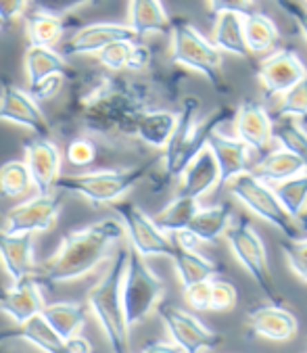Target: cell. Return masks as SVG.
Instances as JSON below:
<instances>
[{
    "instance_id": "6da1fadb",
    "label": "cell",
    "mask_w": 307,
    "mask_h": 353,
    "mask_svg": "<svg viewBox=\"0 0 307 353\" xmlns=\"http://www.w3.org/2000/svg\"><path fill=\"white\" fill-rule=\"evenodd\" d=\"M123 228L119 220L107 218L90 226L73 230L63 236L59 249L40 265H36V280L63 285L73 282L95 272L109 255L111 247L123 239Z\"/></svg>"
},
{
    "instance_id": "7a4b0ae2",
    "label": "cell",
    "mask_w": 307,
    "mask_h": 353,
    "mask_svg": "<svg viewBox=\"0 0 307 353\" xmlns=\"http://www.w3.org/2000/svg\"><path fill=\"white\" fill-rule=\"evenodd\" d=\"M199 99L190 97L184 101L182 111L178 113V121L174 128L172 138L164 149V172L170 180L180 178L186 165L203 151L207 149V138L213 130H217L228 117H232L235 111L230 107L217 109L213 115L205 117L203 121H197L199 115Z\"/></svg>"
},
{
    "instance_id": "3957f363",
    "label": "cell",
    "mask_w": 307,
    "mask_h": 353,
    "mask_svg": "<svg viewBox=\"0 0 307 353\" xmlns=\"http://www.w3.org/2000/svg\"><path fill=\"white\" fill-rule=\"evenodd\" d=\"M130 247L121 249L109 263L101 280L88 291L86 307L97 318L113 353H130V326L121 307V276Z\"/></svg>"
},
{
    "instance_id": "277c9868",
    "label": "cell",
    "mask_w": 307,
    "mask_h": 353,
    "mask_svg": "<svg viewBox=\"0 0 307 353\" xmlns=\"http://www.w3.org/2000/svg\"><path fill=\"white\" fill-rule=\"evenodd\" d=\"M148 168L150 163L138 168H126V170H92V172H78L69 176L61 174L55 188L78 194L88 203H92L95 207H101L121 201V196L128 194L146 176Z\"/></svg>"
},
{
    "instance_id": "5b68a950",
    "label": "cell",
    "mask_w": 307,
    "mask_h": 353,
    "mask_svg": "<svg viewBox=\"0 0 307 353\" xmlns=\"http://www.w3.org/2000/svg\"><path fill=\"white\" fill-rule=\"evenodd\" d=\"M166 293L164 280L152 272L144 257L128 251L126 270L121 276V307L128 326H138L157 310Z\"/></svg>"
},
{
    "instance_id": "8992f818",
    "label": "cell",
    "mask_w": 307,
    "mask_h": 353,
    "mask_svg": "<svg viewBox=\"0 0 307 353\" xmlns=\"http://www.w3.org/2000/svg\"><path fill=\"white\" fill-rule=\"evenodd\" d=\"M172 61L205 76L219 92L226 88L221 76V52L186 19L170 21Z\"/></svg>"
},
{
    "instance_id": "52a82bcc",
    "label": "cell",
    "mask_w": 307,
    "mask_h": 353,
    "mask_svg": "<svg viewBox=\"0 0 307 353\" xmlns=\"http://www.w3.org/2000/svg\"><path fill=\"white\" fill-rule=\"evenodd\" d=\"M224 236L228 239V245L232 249L235 257L239 259V263L255 280V285L261 289L266 299L272 305H282V295L278 293V287H276L274 276L268 265L266 247H264L259 234L253 230V226L245 218H232Z\"/></svg>"
},
{
    "instance_id": "ba28073f",
    "label": "cell",
    "mask_w": 307,
    "mask_h": 353,
    "mask_svg": "<svg viewBox=\"0 0 307 353\" xmlns=\"http://www.w3.org/2000/svg\"><path fill=\"white\" fill-rule=\"evenodd\" d=\"M226 186L230 188V194H232L239 203H243L249 211H253L257 218H261L268 224H272L274 228H278L286 239H299L301 230H299L297 222L280 205L270 182L257 178L249 170V172H243L237 178H232Z\"/></svg>"
},
{
    "instance_id": "9c48e42d",
    "label": "cell",
    "mask_w": 307,
    "mask_h": 353,
    "mask_svg": "<svg viewBox=\"0 0 307 353\" xmlns=\"http://www.w3.org/2000/svg\"><path fill=\"white\" fill-rule=\"evenodd\" d=\"M115 214L119 218V224L123 228V234L130 241V249L136 251L140 257H170L174 251L172 236L166 234L152 218H148L144 211L128 201L115 203Z\"/></svg>"
},
{
    "instance_id": "30bf717a",
    "label": "cell",
    "mask_w": 307,
    "mask_h": 353,
    "mask_svg": "<svg viewBox=\"0 0 307 353\" xmlns=\"http://www.w3.org/2000/svg\"><path fill=\"white\" fill-rule=\"evenodd\" d=\"M61 194L46 192V194H34L21 203H17L13 209L7 211V216L0 222V228L13 234H40L55 228L59 214H61Z\"/></svg>"
},
{
    "instance_id": "8fae6325",
    "label": "cell",
    "mask_w": 307,
    "mask_h": 353,
    "mask_svg": "<svg viewBox=\"0 0 307 353\" xmlns=\"http://www.w3.org/2000/svg\"><path fill=\"white\" fill-rule=\"evenodd\" d=\"M157 314L164 320L166 330L172 336V343H176L182 349V353H201L221 345V334L209 330L192 314L172 303H159Z\"/></svg>"
},
{
    "instance_id": "7c38bea8",
    "label": "cell",
    "mask_w": 307,
    "mask_h": 353,
    "mask_svg": "<svg viewBox=\"0 0 307 353\" xmlns=\"http://www.w3.org/2000/svg\"><path fill=\"white\" fill-rule=\"evenodd\" d=\"M0 121L21 125L40 138H50L52 134L46 115L42 113L40 105L32 99V94L7 82L3 84V90H0Z\"/></svg>"
},
{
    "instance_id": "4fadbf2b",
    "label": "cell",
    "mask_w": 307,
    "mask_h": 353,
    "mask_svg": "<svg viewBox=\"0 0 307 353\" xmlns=\"http://www.w3.org/2000/svg\"><path fill=\"white\" fill-rule=\"evenodd\" d=\"M23 151H26L23 163L28 165L34 188L40 194L52 192L57 180L61 178V165H63L59 147L50 138L34 136L32 140H26Z\"/></svg>"
},
{
    "instance_id": "5bb4252c",
    "label": "cell",
    "mask_w": 307,
    "mask_h": 353,
    "mask_svg": "<svg viewBox=\"0 0 307 353\" xmlns=\"http://www.w3.org/2000/svg\"><path fill=\"white\" fill-rule=\"evenodd\" d=\"M305 76H307V67L288 48L276 50L274 54L266 57L259 63V69H257V78L264 84L266 99H272V97H278V94L286 92L288 88H293Z\"/></svg>"
},
{
    "instance_id": "9a60e30c",
    "label": "cell",
    "mask_w": 307,
    "mask_h": 353,
    "mask_svg": "<svg viewBox=\"0 0 307 353\" xmlns=\"http://www.w3.org/2000/svg\"><path fill=\"white\" fill-rule=\"evenodd\" d=\"M207 149L211 151L219 170V188L251 168V149L241 138H230L213 130L207 138Z\"/></svg>"
},
{
    "instance_id": "2e32d148",
    "label": "cell",
    "mask_w": 307,
    "mask_h": 353,
    "mask_svg": "<svg viewBox=\"0 0 307 353\" xmlns=\"http://www.w3.org/2000/svg\"><path fill=\"white\" fill-rule=\"evenodd\" d=\"M117 40H136V34L126 23H113V21L90 23L69 38V42L63 48V54H71V57L97 54L101 48Z\"/></svg>"
},
{
    "instance_id": "e0dca14e",
    "label": "cell",
    "mask_w": 307,
    "mask_h": 353,
    "mask_svg": "<svg viewBox=\"0 0 307 353\" xmlns=\"http://www.w3.org/2000/svg\"><path fill=\"white\" fill-rule=\"evenodd\" d=\"M44 305L46 301L42 297L36 276H26L19 282H13V285L0 295V312L9 316L15 324H21L28 318L40 314Z\"/></svg>"
},
{
    "instance_id": "ac0fdd59",
    "label": "cell",
    "mask_w": 307,
    "mask_h": 353,
    "mask_svg": "<svg viewBox=\"0 0 307 353\" xmlns=\"http://www.w3.org/2000/svg\"><path fill=\"white\" fill-rule=\"evenodd\" d=\"M0 263L11 285L26 276H34V234H13L0 228Z\"/></svg>"
},
{
    "instance_id": "d6986e66",
    "label": "cell",
    "mask_w": 307,
    "mask_h": 353,
    "mask_svg": "<svg viewBox=\"0 0 307 353\" xmlns=\"http://www.w3.org/2000/svg\"><path fill=\"white\" fill-rule=\"evenodd\" d=\"M272 130L274 121L257 101L247 99L241 103L237 113V136L251 151L264 153L270 147V143L274 140Z\"/></svg>"
},
{
    "instance_id": "ffe728a7",
    "label": "cell",
    "mask_w": 307,
    "mask_h": 353,
    "mask_svg": "<svg viewBox=\"0 0 307 353\" xmlns=\"http://www.w3.org/2000/svg\"><path fill=\"white\" fill-rule=\"evenodd\" d=\"M249 330L270 341H288L297 332V320L282 305H261L249 314Z\"/></svg>"
},
{
    "instance_id": "44dd1931",
    "label": "cell",
    "mask_w": 307,
    "mask_h": 353,
    "mask_svg": "<svg viewBox=\"0 0 307 353\" xmlns=\"http://www.w3.org/2000/svg\"><path fill=\"white\" fill-rule=\"evenodd\" d=\"M182 186H180V194L190 196V199H201L207 192H211V188H215L219 184V170L217 163L211 155L209 149H203L182 172Z\"/></svg>"
},
{
    "instance_id": "7402d4cb",
    "label": "cell",
    "mask_w": 307,
    "mask_h": 353,
    "mask_svg": "<svg viewBox=\"0 0 307 353\" xmlns=\"http://www.w3.org/2000/svg\"><path fill=\"white\" fill-rule=\"evenodd\" d=\"M230 222H232V207L228 203L203 209L199 207L186 226V232H190L199 243H217L219 236H224Z\"/></svg>"
},
{
    "instance_id": "603a6c76",
    "label": "cell",
    "mask_w": 307,
    "mask_h": 353,
    "mask_svg": "<svg viewBox=\"0 0 307 353\" xmlns=\"http://www.w3.org/2000/svg\"><path fill=\"white\" fill-rule=\"evenodd\" d=\"M40 314L46 318V322L55 328V332L61 339H71L75 334H82L86 320H88L86 303H78V301L46 303Z\"/></svg>"
},
{
    "instance_id": "cb8c5ba5",
    "label": "cell",
    "mask_w": 307,
    "mask_h": 353,
    "mask_svg": "<svg viewBox=\"0 0 307 353\" xmlns=\"http://www.w3.org/2000/svg\"><path fill=\"white\" fill-rule=\"evenodd\" d=\"M178 115L170 111H144L136 115L134 134L140 143L152 149H166L168 140L174 134Z\"/></svg>"
},
{
    "instance_id": "d4e9b609",
    "label": "cell",
    "mask_w": 307,
    "mask_h": 353,
    "mask_svg": "<svg viewBox=\"0 0 307 353\" xmlns=\"http://www.w3.org/2000/svg\"><path fill=\"white\" fill-rule=\"evenodd\" d=\"M170 257L174 261L176 274H178V278H180L184 289L190 287V285H197V282L209 280L215 274H219V265L217 263H213L211 259L203 257L195 249H186V247H182L178 243H174V251H172Z\"/></svg>"
},
{
    "instance_id": "484cf974",
    "label": "cell",
    "mask_w": 307,
    "mask_h": 353,
    "mask_svg": "<svg viewBox=\"0 0 307 353\" xmlns=\"http://www.w3.org/2000/svg\"><path fill=\"white\" fill-rule=\"evenodd\" d=\"M136 38L170 32V17L161 0H130V23Z\"/></svg>"
},
{
    "instance_id": "4316f807",
    "label": "cell",
    "mask_w": 307,
    "mask_h": 353,
    "mask_svg": "<svg viewBox=\"0 0 307 353\" xmlns=\"http://www.w3.org/2000/svg\"><path fill=\"white\" fill-rule=\"evenodd\" d=\"M26 78L28 86L52 76V74H65L67 72V59L63 52L55 50L52 46H36L30 44L23 57Z\"/></svg>"
},
{
    "instance_id": "83f0119b",
    "label": "cell",
    "mask_w": 307,
    "mask_h": 353,
    "mask_svg": "<svg viewBox=\"0 0 307 353\" xmlns=\"http://www.w3.org/2000/svg\"><path fill=\"white\" fill-rule=\"evenodd\" d=\"M213 46L219 52H228L235 57H249V48L245 42V28L243 15L239 13H219L215 15L213 28Z\"/></svg>"
},
{
    "instance_id": "f1b7e54d",
    "label": "cell",
    "mask_w": 307,
    "mask_h": 353,
    "mask_svg": "<svg viewBox=\"0 0 307 353\" xmlns=\"http://www.w3.org/2000/svg\"><path fill=\"white\" fill-rule=\"evenodd\" d=\"M257 178L266 180V182H282L288 180L293 176H299L303 172H307V165L301 157H297L295 153L286 151V149H276L272 153H266L259 163L251 170Z\"/></svg>"
},
{
    "instance_id": "f546056e",
    "label": "cell",
    "mask_w": 307,
    "mask_h": 353,
    "mask_svg": "<svg viewBox=\"0 0 307 353\" xmlns=\"http://www.w3.org/2000/svg\"><path fill=\"white\" fill-rule=\"evenodd\" d=\"M9 339H21L30 345H34L36 349H40L42 353H61L65 339H61L55 328L46 322V318L42 314H36L32 318H28L26 322L17 324L15 332H7Z\"/></svg>"
},
{
    "instance_id": "4dcf8cb0",
    "label": "cell",
    "mask_w": 307,
    "mask_h": 353,
    "mask_svg": "<svg viewBox=\"0 0 307 353\" xmlns=\"http://www.w3.org/2000/svg\"><path fill=\"white\" fill-rule=\"evenodd\" d=\"M26 34H28L30 44L55 48L63 40L65 23H63L61 15L38 9L26 17Z\"/></svg>"
},
{
    "instance_id": "1f68e13d",
    "label": "cell",
    "mask_w": 307,
    "mask_h": 353,
    "mask_svg": "<svg viewBox=\"0 0 307 353\" xmlns=\"http://www.w3.org/2000/svg\"><path fill=\"white\" fill-rule=\"evenodd\" d=\"M243 28H245L247 48L253 54H264V52L272 50L274 44L280 38L276 23L268 15H264V13L251 11V13L243 15Z\"/></svg>"
},
{
    "instance_id": "d6a6232c",
    "label": "cell",
    "mask_w": 307,
    "mask_h": 353,
    "mask_svg": "<svg viewBox=\"0 0 307 353\" xmlns=\"http://www.w3.org/2000/svg\"><path fill=\"white\" fill-rule=\"evenodd\" d=\"M199 209V201L197 199H190V196H184V194H176L159 214L152 218L166 234H174V232H180V230H186L190 218L197 214Z\"/></svg>"
},
{
    "instance_id": "836d02e7",
    "label": "cell",
    "mask_w": 307,
    "mask_h": 353,
    "mask_svg": "<svg viewBox=\"0 0 307 353\" xmlns=\"http://www.w3.org/2000/svg\"><path fill=\"white\" fill-rule=\"evenodd\" d=\"M34 188L28 165L21 159H11L0 165V196L21 199Z\"/></svg>"
},
{
    "instance_id": "e575fe53",
    "label": "cell",
    "mask_w": 307,
    "mask_h": 353,
    "mask_svg": "<svg viewBox=\"0 0 307 353\" xmlns=\"http://www.w3.org/2000/svg\"><path fill=\"white\" fill-rule=\"evenodd\" d=\"M272 188H274L280 205L286 209V214L297 222V218L301 216V211L307 205V172L293 176L288 180H282Z\"/></svg>"
},
{
    "instance_id": "d590c367",
    "label": "cell",
    "mask_w": 307,
    "mask_h": 353,
    "mask_svg": "<svg viewBox=\"0 0 307 353\" xmlns=\"http://www.w3.org/2000/svg\"><path fill=\"white\" fill-rule=\"evenodd\" d=\"M272 136L274 140H278L282 149L295 153L307 165V132L293 117H280V121L274 123Z\"/></svg>"
},
{
    "instance_id": "8d00e7d4",
    "label": "cell",
    "mask_w": 307,
    "mask_h": 353,
    "mask_svg": "<svg viewBox=\"0 0 307 353\" xmlns=\"http://www.w3.org/2000/svg\"><path fill=\"white\" fill-rule=\"evenodd\" d=\"M278 117H307V76L299 80L293 88L282 92V99L276 107Z\"/></svg>"
},
{
    "instance_id": "74e56055",
    "label": "cell",
    "mask_w": 307,
    "mask_h": 353,
    "mask_svg": "<svg viewBox=\"0 0 307 353\" xmlns=\"http://www.w3.org/2000/svg\"><path fill=\"white\" fill-rule=\"evenodd\" d=\"M134 40H117V42H111L107 44L105 48H101L97 54H99V61L103 63V67L111 69V72H121V69L128 67V61H130V54L134 50Z\"/></svg>"
},
{
    "instance_id": "f35d334b",
    "label": "cell",
    "mask_w": 307,
    "mask_h": 353,
    "mask_svg": "<svg viewBox=\"0 0 307 353\" xmlns=\"http://www.w3.org/2000/svg\"><path fill=\"white\" fill-rule=\"evenodd\" d=\"M280 247L288 268L307 282V239H286Z\"/></svg>"
},
{
    "instance_id": "ab89813d",
    "label": "cell",
    "mask_w": 307,
    "mask_h": 353,
    "mask_svg": "<svg viewBox=\"0 0 307 353\" xmlns=\"http://www.w3.org/2000/svg\"><path fill=\"white\" fill-rule=\"evenodd\" d=\"M67 161L78 168V170H86L95 163L97 159V147L90 138H75L69 143L67 147V153H65Z\"/></svg>"
},
{
    "instance_id": "60d3db41",
    "label": "cell",
    "mask_w": 307,
    "mask_h": 353,
    "mask_svg": "<svg viewBox=\"0 0 307 353\" xmlns=\"http://www.w3.org/2000/svg\"><path fill=\"white\" fill-rule=\"evenodd\" d=\"M239 301V293L235 285L226 280H213L211 278V297H209V310L213 312H226L232 310Z\"/></svg>"
},
{
    "instance_id": "b9f144b4",
    "label": "cell",
    "mask_w": 307,
    "mask_h": 353,
    "mask_svg": "<svg viewBox=\"0 0 307 353\" xmlns=\"http://www.w3.org/2000/svg\"><path fill=\"white\" fill-rule=\"evenodd\" d=\"M63 82H65V74H52V76H48V78H44V80L32 84V86H28V92L32 94V99H34L36 103H40V101H50V99H55V97L61 92Z\"/></svg>"
},
{
    "instance_id": "7bdbcfd3",
    "label": "cell",
    "mask_w": 307,
    "mask_h": 353,
    "mask_svg": "<svg viewBox=\"0 0 307 353\" xmlns=\"http://www.w3.org/2000/svg\"><path fill=\"white\" fill-rule=\"evenodd\" d=\"M184 297L188 301V305H192L195 310H209V297H211V278L197 282V285H190L184 289Z\"/></svg>"
},
{
    "instance_id": "ee69618b",
    "label": "cell",
    "mask_w": 307,
    "mask_h": 353,
    "mask_svg": "<svg viewBox=\"0 0 307 353\" xmlns=\"http://www.w3.org/2000/svg\"><path fill=\"white\" fill-rule=\"evenodd\" d=\"M209 13L215 17L219 13H239L247 15L253 11V0H207Z\"/></svg>"
},
{
    "instance_id": "f6af8a7d",
    "label": "cell",
    "mask_w": 307,
    "mask_h": 353,
    "mask_svg": "<svg viewBox=\"0 0 307 353\" xmlns=\"http://www.w3.org/2000/svg\"><path fill=\"white\" fill-rule=\"evenodd\" d=\"M280 9L299 26L301 34H303L305 40H307V9L301 7V5L297 3V0H284V3L280 5Z\"/></svg>"
},
{
    "instance_id": "bcb514c9",
    "label": "cell",
    "mask_w": 307,
    "mask_h": 353,
    "mask_svg": "<svg viewBox=\"0 0 307 353\" xmlns=\"http://www.w3.org/2000/svg\"><path fill=\"white\" fill-rule=\"evenodd\" d=\"M28 3L30 0H0V17H3V21L7 26L13 23L17 17L23 15Z\"/></svg>"
},
{
    "instance_id": "7dc6e473",
    "label": "cell",
    "mask_w": 307,
    "mask_h": 353,
    "mask_svg": "<svg viewBox=\"0 0 307 353\" xmlns=\"http://www.w3.org/2000/svg\"><path fill=\"white\" fill-rule=\"evenodd\" d=\"M148 61H150L148 48L142 46V44H134V50L130 54V61H128L126 69H130V72H140V69H144L148 65Z\"/></svg>"
},
{
    "instance_id": "c3c4849f",
    "label": "cell",
    "mask_w": 307,
    "mask_h": 353,
    "mask_svg": "<svg viewBox=\"0 0 307 353\" xmlns=\"http://www.w3.org/2000/svg\"><path fill=\"white\" fill-rule=\"evenodd\" d=\"M61 353H92V345L86 336L75 334L71 339H65L63 351Z\"/></svg>"
},
{
    "instance_id": "681fc988",
    "label": "cell",
    "mask_w": 307,
    "mask_h": 353,
    "mask_svg": "<svg viewBox=\"0 0 307 353\" xmlns=\"http://www.w3.org/2000/svg\"><path fill=\"white\" fill-rule=\"evenodd\" d=\"M140 353H182V349L176 343H166V341H152L142 347Z\"/></svg>"
},
{
    "instance_id": "f907efd6",
    "label": "cell",
    "mask_w": 307,
    "mask_h": 353,
    "mask_svg": "<svg viewBox=\"0 0 307 353\" xmlns=\"http://www.w3.org/2000/svg\"><path fill=\"white\" fill-rule=\"evenodd\" d=\"M297 226H299L301 232H307V205H305V209L301 211V216L297 218Z\"/></svg>"
},
{
    "instance_id": "816d5d0a",
    "label": "cell",
    "mask_w": 307,
    "mask_h": 353,
    "mask_svg": "<svg viewBox=\"0 0 307 353\" xmlns=\"http://www.w3.org/2000/svg\"><path fill=\"white\" fill-rule=\"evenodd\" d=\"M3 28H7V23L3 21V17H0V30H3Z\"/></svg>"
},
{
    "instance_id": "f5cc1de1",
    "label": "cell",
    "mask_w": 307,
    "mask_h": 353,
    "mask_svg": "<svg viewBox=\"0 0 307 353\" xmlns=\"http://www.w3.org/2000/svg\"><path fill=\"white\" fill-rule=\"evenodd\" d=\"M0 343H3V336H0ZM0 353H5V349H3V345H0Z\"/></svg>"
},
{
    "instance_id": "db71d44e",
    "label": "cell",
    "mask_w": 307,
    "mask_h": 353,
    "mask_svg": "<svg viewBox=\"0 0 307 353\" xmlns=\"http://www.w3.org/2000/svg\"><path fill=\"white\" fill-rule=\"evenodd\" d=\"M276 3H278V5H282V3H284V0H276Z\"/></svg>"
},
{
    "instance_id": "11a10c76",
    "label": "cell",
    "mask_w": 307,
    "mask_h": 353,
    "mask_svg": "<svg viewBox=\"0 0 307 353\" xmlns=\"http://www.w3.org/2000/svg\"><path fill=\"white\" fill-rule=\"evenodd\" d=\"M0 222H3V218H0Z\"/></svg>"
}]
</instances>
